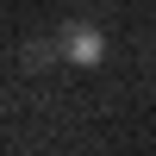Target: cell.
<instances>
[{"mask_svg":"<svg viewBox=\"0 0 156 156\" xmlns=\"http://www.w3.org/2000/svg\"><path fill=\"white\" fill-rule=\"evenodd\" d=\"M25 62H31V69H50V62H56V44H50V37L25 44Z\"/></svg>","mask_w":156,"mask_h":156,"instance_id":"cell-2","label":"cell"},{"mask_svg":"<svg viewBox=\"0 0 156 156\" xmlns=\"http://www.w3.org/2000/svg\"><path fill=\"white\" fill-rule=\"evenodd\" d=\"M62 56H69L75 69H94V62L106 56V31H94V25H69V31H62Z\"/></svg>","mask_w":156,"mask_h":156,"instance_id":"cell-1","label":"cell"},{"mask_svg":"<svg viewBox=\"0 0 156 156\" xmlns=\"http://www.w3.org/2000/svg\"><path fill=\"white\" fill-rule=\"evenodd\" d=\"M0 112H6V100H0Z\"/></svg>","mask_w":156,"mask_h":156,"instance_id":"cell-3","label":"cell"}]
</instances>
